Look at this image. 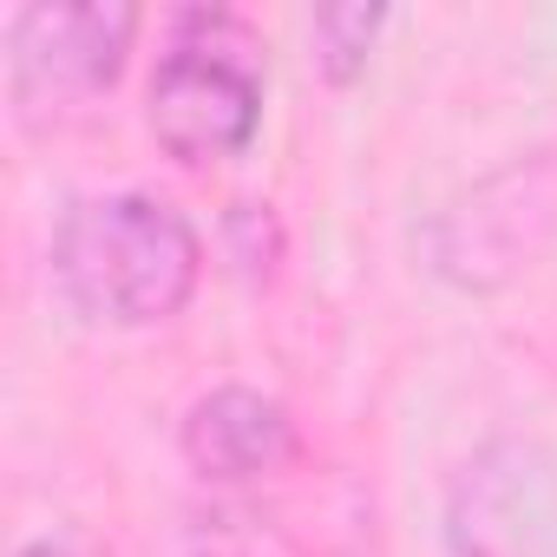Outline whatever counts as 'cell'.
<instances>
[{"instance_id":"1","label":"cell","mask_w":557,"mask_h":557,"mask_svg":"<svg viewBox=\"0 0 557 557\" xmlns=\"http://www.w3.org/2000/svg\"><path fill=\"white\" fill-rule=\"evenodd\" d=\"M203 283L197 223L151 190L79 197L53 230V289L99 329H158L190 309Z\"/></svg>"},{"instance_id":"2","label":"cell","mask_w":557,"mask_h":557,"mask_svg":"<svg viewBox=\"0 0 557 557\" xmlns=\"http://www.w3.org/2000/svg\"><path fill=\"white\" fill-rule=\"evenodd\" d=\"M262 40L243 14L230 8H190L171 21V40L158 53L145 119L164 158L184 171L243 158L256 125H262Z\"/></svg>"},{"instance_id":"3","label":"cell","mask_w":557,"mask_h":557,"mask_svg":"<svg viewBox=\"0 0 557 557\" xmlns=\"http://www.w3.org/2000/svg\"><path fill=\"white\" fill-rule=\"evenodd\" d=\"M132 40H138V8H21L8 27L14 106L34 119L112 92Z\"/></svg>"},{"instance_id":"4","label":"cell","mask_w":557,"mask_h":557,"mask_svg":"<svg viewBox=\"0 0 557 557\" xmlns=\"http://www.w3.org/2000/svg\"><path fill=\"white\" fill-rule=\"evenodd\" d=\"M296 453H302V433H296L289 407L262 387H216V394L190 400V413H184V459L197 479L249 485V479L283 472Z\"/></svg>"},{"instance_id":"5","label":"cell","mask_w":557,"mask_h":557,"mask_svg":"<svg viewBox=\"0 0 557 557\" xmlns=\"http://www.w3.org/2000/svg\"><path fill=\"white\" fill-rule=\"evenodd\" d=\"M381 27H387L381 8H322V14L309 21V34H315V66L329 73V86H348V79L368 66V47H374Z\"/></svg>"},{"instance_id":"6","label":"cell","mask_w":557,"mask_h":557,"mask_svg":"<svg viewBox=\"0 0 557 557\" xmlns=\"http://www.w3.org/2000/svg\"><path fill=\"white\" fill-rule=\"evenodd\" d=\"M14 557H73V550H66V544H53V537H34V544H21Z\"/></svg>"},{"instance_id":"7","label":"cell","mask_w":557,"mask_h":557,"mask_svg":"<svg viewBox=\"0 0 557 557\" xmlns=\"http://www.w3.org/2000/svg\"><path fill=\"white\" fill-rule=\"evenodd\" d=\"M190 557H236V550H190Z\"/></svg>"}]
</instances>
